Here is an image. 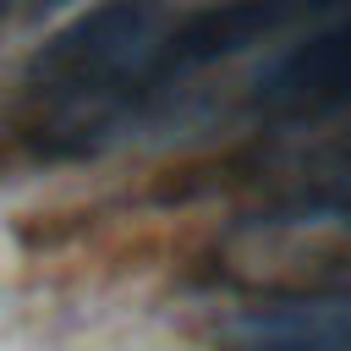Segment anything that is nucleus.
Returning <instances> with one entry per match:
<instances>
[{"label": "nucleus", "mask_w": 351, "mask_h": 351, "mask_svg": "<svg viewBox=\"0 0 351 351\" xmlns=\"http://www.w3.org/2000/svg\"><path fill=\"white\" fill-rule=\"evenodd\" d=\"M170 22V0H99L60 27L22 77L27 137L49 154H71L121 126L154 99V55Z\"/></svg>", "instance_id": "1"}, {"label": "nucleus", "mask_w": 351, "mask_h": 351, "mask_svg": "<svg viewBox=\"0 0 351 351\" xmlns=\"http://www.w3.org/2000/svg\"><path fill=\"white\" fill-rule=\"evenodd\" d=\"M324 5H335V0H219L208 11H192L186 22H170V33L154 55V99L170 93L176 82L241 55L247 44L285 33L291 22H302Z\"/></svg>", "instance_id": "2"}, {"label": "nucleus", "mask_w": 351, "mask_h": 351, "mask_svg": "<svg viewBox=\"0 0 351 351\" xmlns=\"http://www.w3.org/2000/svg\"><path fill=\"white\" fill-rule=\"evenodd\" d=\"M252 110L280 126L346 115L351 110V11L307 33L302 44H291L252 82Z\"/></svg>", "instance_id": "3"}, {"label": "nucleus", "mask_w": 351, "mask_h": 351, "mask_svg": "<svg viewBox=\"0 0 351 351\" xmlns=\"http://www.w3.org/2000/svg\"><path fill=\"white\" fill-rule=\"evenodd\" d=\"M219 351H351V285L241 307L219 324Z\"/></svg>", "instance_id": "4"}, {"label": "nucleus", "mask_w": 351, "mask_h": 351, "mask_svg": "<svg viewBox=\"0 0 351 351\" xmlns=\"http://www.w3.org/2000/svg\"><path fill=\"white\" fill-rule=\"evenodd\" d=\"M263 225L285 219H340L351 225V132H329L269 170Z\"/></svg>", "instance_id": "5"}, {"label": "nucleus", "mask_w": 351, "mask_h": 351, "mask_svg": "<svg viewBox=\"0 0 351 351\" xmlns=\"http://www.w3.org/2000/svg\"><path fill=\"white\" fill-rule=\"evenodd\" d=\"M5 5H11V0H0V16H5Z\"/></svg>", "instance_id": "6"}]
</instances>
